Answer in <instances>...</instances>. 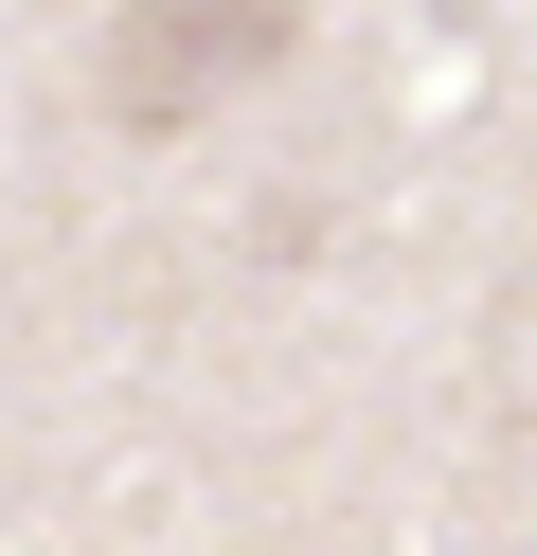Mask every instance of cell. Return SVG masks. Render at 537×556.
I'll return each instance as SVG.
<instances>
[{
	"label": "cell",
	"mask_w": 537,
	"mask_h": 556,
	"mask_svg": "<svg viewBox=\"0 0 537 556\" xmlns=\"http://www.w3.org/2000/svg\"><path fill=\"white\" fill-rule=\"evenodd\" d=\"M305 54V0H126L107 18V109L126 126H197L233 90H269Z\"/></svg>",
	"instance_id": "obj_1"
}]
</instances>
